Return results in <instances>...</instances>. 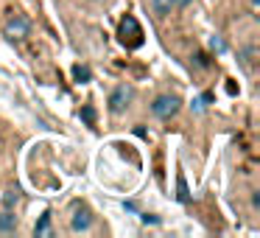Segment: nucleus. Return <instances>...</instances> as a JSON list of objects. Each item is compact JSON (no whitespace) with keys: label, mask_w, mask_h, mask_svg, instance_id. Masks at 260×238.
Segmentation results:
<instances>
[{"label":"nucleus","mask_w":260,"mask_h":238,"mask_svg":"<svg viewBox=\"0 0 260 238\" xmlns=\"http://www.w3.org/2000/svg\"><path fill=\"white\" fill-rule=\"evenodd\" d=\"M14 227H17L14 213H12V210H3V213H0V230H3V232H12Z\"/></svg>","instance_id":"nucleus-7"},{"label":"nucleus","mask_w":260,"mask_h":238,"mask_svg":"<svg viewBox=\"0 0 260 238\" xmlns=\"http://www.w3.org/2000/svg\"><path fill=\"white\" fill-rule=\"evenodd\" d=\"M210 48H213L215 53H224L226 51V45H224V40H221V37H213V40H210Z\"/></svg>","instance_id":"nucleus-14"},{"label":"nucleus","mask_w":260,"mask_h":238,"mask_svg":"<svg viewBox=\"0 0 260 238\" xmlns=\"http://www.w3.org/2000/svg\"><path fill=\"white\" fill-rule=\"evenodd\" d=\"M182 107L179 96H159L157 101L151 104V112L157 115V118H171V115H176Z\"/></svg>","instance_id":"nucleus-2"},{"label":"nucleus","mask_w":260,"mask_h":238,"mask_svg":"<svg viewBox=\"0 0 260 238\" xmlns=\"http://www.w3.org/2000/svg\"><path fill=\"white\" fill-rule=\"evenodd\" d=\"M210 101H213V93H204V96H202V98H196V101H193L190 107H193V109H204Z\"/></svg>","instance_id":"nucleus-13"},{"label":"nucleus","mask_w":260,"mask_h":238,"mask_svg":"<svg viewBox=\"0 0 260 238\" xmlns=\"http://www.w3.org/2000/svg\"><path fill=\"white\" fill-rule=\"evenodd\" d=\"M193 0H174V6H190Z\"/></svg>","instance_id":"nucleus-17"},{"label":"nucleus","mask_w":260,"mask_h":238,"mask_svg":"<svg viewBox=\"0 0 260 238\" xmlns=\"http://www.w3.org/2000/svg\"><path fill=\"white\" fill-rule=\"evenodd\" d=\"M176 199H179V202H190V193H187L185 174H179V176H176Z\"/></svg>","instance_id":"nucleus-8"},{"label":"nucleus","mask_w":260,"mask_h":238,"mask_svg":"<svg viewBox=\"0 0 260 238\" xmlns=\"http://www.w3.org/2000/svg\"><path fill=\"white\" fill-rule=\"evenodd\" d=\"M73 79L79 81V84H87V81H92L90 68H84V65H76V68H73Z\"/></svg>","instance_id":"nucleus-9"},{"label":"nucleus","mask_w":260,"mask_h":238,"mask_svg":"<svg viewBox=\"0 0 260 238\" xmlns=\"http://www.w3.org/2000/svg\"><path fill=\"white\" fill-rule=\"evenodd\" d=\"M90 224H92V216H90V210H84V207H81L79 213L73 216V221H70V227H73L76 232H81V230H90Z\"/></svg>","instance_id":"nucleus-5"},{"label":"nucleus","mask_w":260,"mask_h":238,"mask_svg":"<svg viewBox=\"0 0 260 238\" xmlns=\"http://www.w3.org/2000/svg\"><path fill=\"white\" fill-rule=\"evenodd\" d=\"M132 96H135V90H132L129 84H120V87H115V93L109 96V109H112L115 115H118V112H123V109L129 107Z\"/></svg>","instance_id":"nucleus-3"},{"label":"nucleus","mask_w":260,"mask_h":238,"mask_svg":"<svg viewBox=\"0 0 260 238\" xmlns=\"http://www.w3.org/2000/svg\"><path fill=\"white\" fill-rule=\"evenodd\" d=\"M31 34V23L25 17H12L6 23V37L9 40H25Z\"/></svg>","instance_id":"nucleus-4"},{"label":"nucleus","mask_w":260,"mask_h":238,"mask_svg":"<svg viewBox=\"0 0 260 238\" xmlns=\"http://www.w3.org/2000/svg\"><path fill=\"white\" fill-rule=\"evenodd\" d=\"M143 221H146V224H159V219L151 216V213H143Z\"/></svg>","instance_id":"nucleus-15"},{"label":"nucleus","mask_w":260,"mask_h":238,"mask_svg":"<svg viewBox=\"0 0 260 238\" xmlns=\"http://www.w3.org/2000/svg\"><path fill=\"white\" fill-rule=\"evenodd\" d=\"M118 40H120V45H126V48H140L143 45V28L132 14H126V17L120 20Z\"/></svg>","instance_id":"nucleus-1"},{"label":"nucleus","mask_w":260,"mask_h":238,"mask_svg":"<svg viewBox=\"0 0 260 238\" xmlns=\"http://www.w3.org/2000/svg\"><path fill=\"white\" fill-rule=\"evenodd\" d=\"M34 235H51V213H45L34 227Z\"/></svg>","instance_id":"nucleus-10"},{"label":"nucleus","mask_w":260,"mask_h":238,"mask_svg":"<svg viewBox=\"0 0 260 238\" xmlns=\"http://www.w3.org/2000/svg\"><path fill=\"white\" fill-rule=\"evenodd\" d=\"M17 202H20V193H17V191H6V196H3V204H6V210H12Z\"/></svg>","instance_id":"nucleus-11"},{"label":"nucleus","mask_w":260,"mask_h":238,"mask_svg":"<svg viewBox=\"0 0 260 238\" xmlns=\"http://www.w3.org/2000/svg\"><path fill=\"white\" fill-rule=\"evenodd\" d=\"M151 6H154V14H157V17H168L171 9H174V0H151Z\"/></svg>","instance_id":"nucleus-6"},{"label":"nucleus","mask_w":260,"mask_h":238,"mask_svg":"<svg viewBox=\"0 0 260 238\" xmlns=\"http://www.w3.org/2000/svg\"><path fill=\"white\" fill-rule=\"evenodd\" d=\"M196 62L202 65V68H207V56H204V53H199V56H196Z\"/></svg>","instance_id":"nucleus-16"},{"label":"nucleus","mask_w":260,"mask_h":238,"mask_svg":"<svg viewBox=\"0 0 260 238\" xmlns=\"http://www.w3.org/2000/svg\"><path fill=\"white\" fill-rule=\"evenodd\" d=\"M81 121H84L87 126H95V109H92V107H84V109H81Z\"/></svg>","instance_id":"nucleus-12"}]
</instances>
